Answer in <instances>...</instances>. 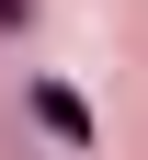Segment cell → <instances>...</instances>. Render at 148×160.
<instances>
[{"mask_svg": "<svg viewBox=\"0 0 148 160\" xmlns=\"http://www.w3.org/2000/svg\"><path fill=\"white\" fill-rule=\"evenodd\" d=\"M34 114H46V126L69 137V149H91V103H80V92H57V80H34Z\"/></svg>", "mask_w": 148, "mask_h": 160, "instance_id": "6da1fadb", "label": "cell"}]
</instances>
